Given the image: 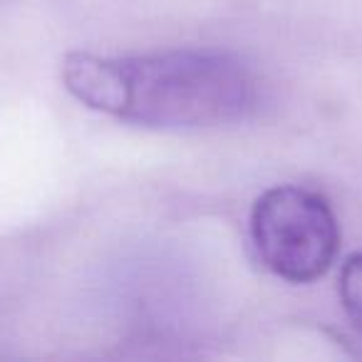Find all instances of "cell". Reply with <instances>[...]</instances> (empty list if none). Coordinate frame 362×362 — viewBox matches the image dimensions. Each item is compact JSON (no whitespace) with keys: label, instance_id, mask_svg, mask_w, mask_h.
Segmentation results:
<instances>
[{"label":"cell","instance_id":"cell-1","mask_svg":"<svg viewBox=\"0 0 362 362\" xmlns=\"http://www.w3.org/2000/svg\"><path fill=\"white\" fill-rule=\"evenodd\" d=\"M67 92L95 112L151 129H211L251 119L263 102L256 70L216 47L102 57L70 52Z\"/></svg>","mask_w":362,"mask_h":362},{"label":"cell","instance_id":"cell-2","mask_svg":"<svg viewBox=\"0 0 362 362\" xmlns=\"http://www.w3.org/2000/svg\"><path fill=\"white\" fill-rule=\"evenodd\" d=\"M251 243L273 276L288 283H313L335 263L340 223L320 192L281 184L253 204Z\"/></svg>","mask_w":362,"mask_h":362},{"label":"cell","instance_id":"cell-3","mask_svg":"<svg viewBox=\"0 0 362 362\" xmlns=\"http://www.w3.org/2000/svg\"><path fill=\"white\" fill-rule=\"evenodd\" d=\"M340 303L352 325L362 332V253H352L340 268Z\"/></svg>","mask_w":362,"mask_h":362}]
</instances>
